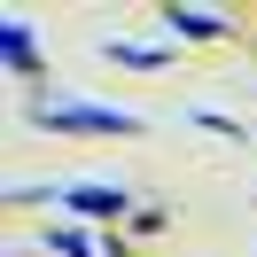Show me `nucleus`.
Listing matches in <instances>:
<instances>
[{"mask_svg": "<svg viewBox=\"0 0 257 257\" xmlns=\"http://www.w3.org/2000/svg\"><path fill=\"white\" fill-rule=\"evenodd\" d=\"M32 125H47V133H141V117L94 109V101H32Z\"/></svg>", "mask_w": 257, "mask_h": 257, "instance_id": "f257e3e1", "label": "nucleus"}, {"mask_svg": "<svg viewBox=\"0 0 257 257\" xmlns=\"http://www.w3.org/2000/svg\"><path fill=\"white\" fill-rule=\"evenodd\" d=\"M0 63L16 70V78H32V70H39V47H32V32H24V24H16V16L0 24Z\"/></svg>", "mask_w": 257, "mask_h": 257, "instance_id": "f03ea898", "label": "nucleus"}, {"mask_svg": "<svg viewBox=\"0 0 257 257\" xmlns=\"http://www.w3.org/2000/svg\"><path fill=\"white\" fill-rule=\"evenodd\" d=\"M164 24L179 39H226V16H210V8H164Z\"/></svg>", "mask_w": 257, "mask_h": 257, "instance_id": "7ed1b4c3", "label": "nucleus"}, {"mask_svg": "<svg viewBox=\"0 0 257 257\" xmlns=\"http://www.w3.org/2000/svg\"><path fill=\"white\" fill-rule=\"evenodd\" d=\"M63 210H94V218H117V210H125V195H117V187H63Z\"/></svg>", "mask_w": 257, "mask_h": 257, "instance_id": "20e7f679", "label": "nucleus"}, {"mask_svg": "<svg viewBox=\"0 0 257 257\" xmlns=\"http://www.w3.org/2000/svg\"><path fill=\"white\" fill-rule=\"evenodd\" d=\"M101 55H109V63H133V70H156L164 63V47H125V39H109Z\"/></svg>", "mask_w": 257, "mask_h": 257, "instance_id": "39448f33", "label": "nucleus"}, {"mask_svg": "<svg viewBox=\"0 0 257 257\" xmlns=\"http://www.w3.org/2000/svg\"><path fill=\"white\" fill-rule=\"evenodd\" d=\"M55 249H63V257H94V241H86V234H55Z\"/></svg>", "mask_w": 257, "mask_h": 257, "instance_id": "423d86ee", "label": "nucleus"}]
</instances>
